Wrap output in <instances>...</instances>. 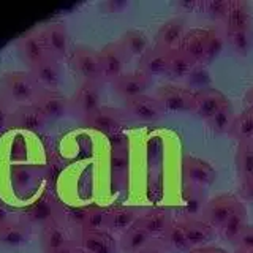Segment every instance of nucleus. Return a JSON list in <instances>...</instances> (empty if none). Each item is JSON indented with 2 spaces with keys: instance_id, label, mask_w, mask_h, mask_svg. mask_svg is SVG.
<instances>
[{
  "instance_id": "obj_1",
  "label": "nucleus",
  "mask_w": 253,
  "mask_h": 253,
  "mask_svg": "<svg viewBox=\"0 0 253 253\" xmlns=\"http://www.w3.org/2000/svg\"><path fill=\"white\" fill-rule=\"evenodd\" d=\"M40 90L42 89L35 83L30 71H8L0 79V93L13 106H22L34 103Z\"/></svg>"
},
{
  "instance_id": "obj_2",
  "label": "nucleus",
  "mask_w": 253,
  "mask_h": 253,
  "mask_svg": "<svg viewBox=\"0 0 253 253\" xmlns=\"http://www.w3.org/2000/svg\"><path fill=\"white\" fill-rule=\"evenodd\" d=\"M155 98L162 103L166 114L192 113L195 92L179 84H165L155 90Z\"/></svg>"
},
{
  "instance_id": "obj_3",
  "label": "nucleus",
  "mask_w": 253,
  "mask_h": 253,
  "mask_svg": "<svg viewBox=\"0 0 253 253\" xmlns=\"http://www.w3.org/2000/svg\"><path fill=\"white\" fill-rule=\"evenodd\" d=\"M71 67L81 83H101L100 55L93 47L76 46L71 52Z\"/></svg>"
},
{
  "instance_id": "obj_4",
  "label": "nucleus",
  "mask_w": 253,
  "mask_h": 253,
  "mask_svg": "<svg viewBox=\"0 0 253 253\" xmlns=\"http://www.w3.org/2000/svg\"><path fill=\"white\" fill-rule=\"evenodd\" d=\"M101 65V83H113L125 73L128 55L119 42L108 43L98 51Z\"/></svg>"
},
{
  "instance_id": "obj_5",
  "label": "nucleus",
  "mask_w": 253,
  "mask_h": 253,
  "mask_svg": "<svg viewBox=\"0 0 253 253\" xmlns=\"http://www.w3.org/2000/svg\"><path fill=\"white\" fill-rule=\"evenodd\" d=\"M182 176L185 185H192L206 190L217 179L215 168L209 163L193 155H185L182 158Z\"/></svg>"
},
{
  "instance_id": "obj_6",
  "label": "nucleus",
  "mask_w": 253,
  "mask_h": 253,
  "mask_svg": "<svg viewBox=\"0 0 253 253\" xmlns=\"http://www.w3.org/2000/svg\"><path fill=\"white\" fill-rule=\"evenodd\" d=\"M101 106V83H81L73 97L70 98V109L84 121Z\"/></svg>"
},
{
  "instance_id": "obj_7",
  "label": "nucleus",
  "mask_w": 253,
  "mask_h": 253,
  "mask_svg": "<svg viewBox=\"0 0 253 253\" xmlns=\"http://www.w3.org/2000/svg\"><path fill=\"white\" fill-rule=\"evenodd\" d=\"M124 111L126 116L134 119V121L146 122V124L160 121L166 114L162 103L155 97H150V95H139V97L125 100Z\"/></svg>"
},
{
  "instance_id": "obj_8",
  "label": "nucleus",
  "mask_w": 253,
  "mask_h": 253,
  "mask_svg": "<svg viewBox=\"0 0 253 253\" xmlns=\"http://www.w3.org/2000/svg\"><path fill=\"white\" fill-rule=\"evenodd\" d=\"M239 203H241L239 198L231 193L217 195L206 203L201 218L208 221V223L215 229H221V226L226 223V220L234 212L236 206Z\"/></svg>"
},
{
  "instance_id": "obj_9",
  "label": "nucleus",
  "mask_w": 253,
  "mask_h": 253,
  "mask_svg": "<svg viewBox=\"0 0 253 253\" xmlns=\"http://www.w3.org/2000/svg\"><path fill=\"white\" fill-rule=\"evenodd\" d=\"M111 84H113L114 92L125 101L139 97V95H147V90L152 87V78L139 70H134L125 71L122 76H119Z\"/></svg>"
},
{
  "instance_id": "obj_10",
  "label": "nucleus",
  "mask_w": 253,
  "mask_h": 253,
  "mask_svg": "<svg viewBox=\"0 0 253 253\" xmlns=\"http://www.w3.org/2000/svg\"><path fill=\"white\" fill-rule=\"evenodd\" d=\"M187 35V21L184 16H176L166 21L155 35V46L166 51H176L182 47Z\"/></svg>"
},
{
  "instance_id": "obj_11",
  "label": "nucleus",
  "mask_w": 253,
  "mask_h": 253,
  "mask_svg": "<svg viewBox=\"0 0 253 253\" xmlns=\"http://www.w3.org/2000/svg\"><path fill=\"white\" fill-rule=\"evenodd\" d=\"M18 51L21 54V59L27 63L29 68L37 65V63H40L47 57H52L49 51H47L42 30L40 32L32 30V32H27V34H24L18 40Z\"/></svg>"
},
{
  "instance_id": "obj_12",
  "label": "nucleus",
  "mask_w": 253,
  "mask_h": 253,
  "mask_svg": "<svg viewBox=\"0 0 253 253\" xmlns=\"http://www.w3.org/2000/svg\"><path fill=\"white\" fill-rule=\"evenodd\" d=\"M83 122L85 126H89V128L95 131L113 136V134L119 133V128L124 125V114L114 108L100 106L95 113L87 116Z\"/></svg>"
},
{
  "instance_id": "obj_13",
  "label": "nucleus",
  "mask_w": 253,
  "mask_h": 253,
  "mask_svg": "<svg viewBox=\"0 0 253 253\" xmlns=\"http://www.w3.org/2000/svg\"><path fill=\"white\" fill-rule=\"evenodd\" d=\"M47 122L49 121L42 113V109L34 105V103H30V105L14 108L10 128L16 131H37L42 130Z\"/></svg>"
},
{
  "instance_id": "obj_14",
  "label": "nucleus",
  "mask_w": 253,
  "mask_h": 253,
  "mask_svg": "<svg viewBox=\"0 0 253 253\" xmlns=\"http://www.w3.org/2000/svg\"><path fill=\"white\" fill-rule=\"evenodd\" d=\"M34 105L42 109V113L46 116L47 121H57V119L65 116L67 111L70 109V98L60 90L42 89L38 92Z\"/></svg>"
},
{
  "instance_id": "obj_15",
  "label": "nucleus",
  "mask_w": 253,
  "mask_h": 253,
  "mask_svg": "<svg viewBox=\"0 0 253 253\" xmlns=\"http://www.w3.org/2000/svg\"><path fill=\"white\" fill-rule=\"evenodd\" d=\"M226 101L229 100L220 90L213 89V87H204V89L195 92V103H193L192 114H196L203 121L208 122Z\"/></svg>"
},
{
  "instance_id": "obj_16",
  "label": "nucleus",
  "mask_w": 253,
  "mask_h": 253,
  "mask_svg": "<svg viewBox=\"0 0 253 253\" xmlns=\"http://www.w3.org/2000/svg\"><path fill=\"white\" fill-rule=\"evenodd\" d=\"M29 71H30V75L34 76L35 83L40 85V89L59 90V85L62 83L60 60L54 57H47L40 63H37V65L30 67Z\"/></svg>"
},
{
  "instance_id": "obj_17",
  "label": "nucleus",
  "mask_w": 253,
  "mask_h": 253,
  "mask_svg": "<svg viewBox=\"0 0 253 253\" xmlns=\"http://www.w3.org/2000/svg\"><path fill=\"white\" fill-rule=\"evenodd\" d=\"M43 38L47 46V51L54 59L62 60L67 57L70 51V37L68 29L63 22H51L49 26H46L43 30Z\"/></svg>"
},
{
  "instance_id": "obj_18",
  "label": "nucleus",
  "mask_w": 253,
  "mask_h": 253,
  "mask_svg": "<svg viewBox=\"0 0 253 253\" xmlns=\"http://www.w3.org/2000/svg\"><path fill=\"white\" fill-rule=\"evenodd\" d=\"M180 225L184 228V233L192 245V249L206 247L209 245L217 236V229L211 226L203 218H182Z\"/></svg>"
},
{
  "instance_id": "obj_19",
  "label": "nucleus",
  "mask_w": 253,
  "mask_h": 253,
  "mask_svg": "<svg viewBox=\"0 0 253 253\" xmlns=\"http://www.w3.org/2000/svg\"><path fill=\"white\" fill-rule=\"evenodd\" d=\"M174 221L172 213L168 209H150L139 213V218L136 221V226L141 229H144L146 233H149L154 237H162V234L169 228V225Z\"/></svg>"
},
{
  "instance_id": "obj_20",
  "label": "nucleus",
  "mask_w": 253,
  "mask_h": 253,
  "mask_svg": "<svg viewBox=\"0 0 253 253\" xmlns=\"http://www.w3.org/2000/svg\"><path fill=\"white\" fill-rule=\"evenodd\" d=\"M172 51H166L162 49L158 46L149 47L147 52L142 55L138 62V70L146 73L150 78H157V76H165L166 70H168V63H169V55Z\"/></svg>"
},
{
  "instance_id": "obj_21",
  "label": "nucleus",
  "mask_w": 253,
  "mask_h": 253,
  "mask_svg": "<svg viewBox=\"0 0 253 253\" xmlns=\"http://www.w3.org/2000/svg\"><path fill=\"white\" fill-rule=\"evenodd\" d=\"M111 180L114 188H125L130 172V149H111Z\"/></svg>"
},
{
  "instance_id": "obj_22",
  "label": "nucleus",
  "mask_w": 253,
  "mask_h": 253,
  "mask_svg": "<svg viewBox=\"0 0 253 253\" xmlns=\"http://www.w3.org/2000/svg\"><path fill=\"white\" fill-rule=\"evenodd\" d=\"M223 26L225 30L253 29V11L249 2H245V0H231Z\"/></svg>"
},
{
  "instance_id": "obj_23",
  "label": "nucleus",
  "mask_w": 253,
  "mask_h": 253,
  "mask_svg": "<svg viewBox=\"0 0 253 253\" xmlns=\"http://www.w3.org/2000/svg\"><path fill=\"white\" fill-rule=\"evenodd\" d=\"M85 253H117V245L109 231H83L81 242Z\"/></svg>"
},
{
  "instance_id": "obj_24",
  "label": "nucleus",
  "mask_w": 253,
  "mask_h": 253,
  "mask_svg": "<svg viewBox=\"0 0 253 253\" xmlns=\"http://www.w3.org/2000/svg\"><path fill=\"white\" fill-rule=\"evenodd\" d=\"M249 226V215H247V209H245L244 203L241 201L236 206L234 212L229 215L226 220V223L221 226L220 229V236L223 237V241L234 244L236 239L242 234V231Z\"/></svg>"
},
{
  "instance_id": "obj_25",
  "label": "nucleus",
  "mask_w": 253,
  "mask_h": 253,
  "mask_svg": "<svg viewBox=\"0 0 253 253\" xmlns=\"http://www.w3.org/2000/svg\"><path fill=\"white\" fill-rule=\"evenodd\" d=\"M198 63L190 57V55L182 49L172 51L169 55V63H168V70H166L165 78H168L169 81H180V79L187 78Z\"/></svg>"
},
{
  "instance_id": "obj_26",
  "label": "nucleus",
  "mask_w": 253,
  "mask_h": 253,
  "mask_svg": "<svg viewBox=\"0 0 253 253\" xmlns=\"http://www.w3.org/2000/svg\"><path fill=\"white\" fill-rule=\"evenodd\" d=\"M139 218V212H136L133 208H126V206H119L109 211V218H108V231L124 234L128 231L131 226L136 225Z\"/></svg>"
},
{
  "instance_id": "obj_27",
  "label": "nucleus",
  "mask_w": 253,
  "mask_h": 253,
  "mask_svg": "<svg viewBox=\"0 0 253 253\" xmlns=\"http://www.w3.org/2000/svg\"><path fill=\"white\" fill-rule=\"evenodd\" d=\"M70 242V237L57 220L51 221L42 228V234H40V245L44 253H52L57 249H60L62 245H65Z\"/></svg>"
},
{
  "instance_id": "obj_28",
  "label": "nucleus",
  "mask_w": 253,
  "mask_h": 253,
  "mask_svg": "<svg viewBox=\"0 0 253 253\" xmlns=\"http://www.w3.org/2000/svg\"><path fill=\"white\" fill-rule=\"evenodd\" d=\"M121 46L124 47V51L128 55V59L133 57H142L147 49H149V38L142 30L138 29H130L122 34V37L117 40Z\"/></svg>"
},
{
  "instance_id": "obj_29",
  "label": "nucleus",
  "mask_w": 253,
  "mask_h": 253,
  "mask_svg": "<svg viewBox=\"0 0 253 253\" xmlns=\"http://www.w3.org/2000/svg\"><path fill=\"white\" fill-rule=\"evenodd\" d=\"M29 239L27 225L24 221L8 220L0 223V245L2 247H19Z\"/></svg>"
},
{
  "instance_id": "obj_30",
  "label": "nucleus",
  "mask_w": 253,
  "mask_h": 253,
  "mask_svg": "<svg viewBox=\"0 0 253 253\" xmlns=\"http://www.w3.org/2000/svg\"><path fill=\"white\" fill-rule=\"evenodd\" d=\"M165 245V249L172 253H185L192 250V245H190L187 236L184 233V228H182L180 221L174 220L169 225V228L162 234V237H158Z\"/></svg>"
},
{
  "instance_id": "obj_31",
  "label": "nucleus",
  "mask_w": 253,
  "mask_h": 253,
  "mask_svg": "<svg viewBox=\"0 0 253 253\" xmlns=\"http://www.w3.org/2000/svg\"><path fill=\"white\" fill-rule=\"evenodd\" d=\"M154 241V237L139 226H131L128 231L121 234L119 239V249L122 253H139L144 247Z\"/></svg>"
},
{
  "instance_id": "obj_32",
  "label": "nucleus",
  "mask_w": 253,
  "mask_h": 253,
  "mask_svg": "<svg viewBox=\"0 0 253 253\" xmlns=\"http://www.w3.org/2000/svg\"><path fill=\"white\" fill-rule=\"evenodd\" d=\"M206 40H208V29H192L187 32L184 43H182V49H184L198 65L204 62Z\"/></svg>"
},
{
  "instance_id": "obj_33",
  "label": "nucleus",
  "mask_w": 253,
  "mask_h": 253,
  "mask_svg": "<svg viewBox=\"0 0 253 253\" xmlns=\"http://www.w3.org/2000/svg\"><path fill=\"white\" fill-rule=\"evenodd\" d=\"M24 215H26V220L29 223L40 225L43 228L51 221H55V203L49 200H37L29 206V209Z\"/></svg>"
},
{
  "instance_id": "obj_34",
  "label": "nucleus",
  "mask_w": 253,
  "mask_h": 253,
  "mask_svg": "<svg viewBox=\"0 0 253 253\" xmlns=\"http://www.w3.org/2000/svg\"><path fill=\"white\" fill-rule=\"evenodd\" d=\"M236 171L241 182L253 177V139L239 142L236 150Z\"/></svg>"
},
{
  "instance_id": "obj_35",
  "label": "nucleus",
  "mask_w": 253,
  "mask_h": 253,
  "mask_svg": "<svg viewBox=\"0 0 253 253\" xmlns=\"http://www.w3.org/2000/svg\"><path fill=\"white\" fill-rule=\"evenodd\" d=\"M225 38L231 51L241 57H247L253 46V29L225 30Z\"/></svg>"
},
{
  "instance_id": "obj_36",
  "label": "nucleus",
  "mask_w": 253,
  "mask_h": 253,
  "mask_svg": "<svg viewBox=\"0 0 253 253\" xmlns=\"http://www.w3.org/2000/svg\"><path fill=\"white\" fill-rule=\"evenodd\" d=\"M228 134L239 142L253 139V106H249L241 114L236 116L234 124Z\"/></svg>"
},
{
  "instance_id": "obj_37",
  "label": "nucleus",
  "mask_w": 253,
  "mask_h": 253,
  "mask_svg": "<svg viewBox=\"0 0 253 253\" xmlns=\"http://www.w3.org/2000/svg\"><path fill=\"white\" fill-rule=\"evenodd\" d=\"M184 201H185V217L184 218H196V215H203L206 208V195L203 188L185 185L184 188Z\"/></svg>"
},
{
  "instance_id": "obj_38",
  "label": "nucleus",
  "mask_w": 253,
  "mask_h": 253,
  "mask_svg": "<svg viewBox=\"0 0 253 253\" xmlns=\"http://www.w3.org/2000/svg\"><path fill=\"white\" fill-rule=\"evenodd\" d=\"M234 119H236L234 108L231 105V101H226L225 105L209 119L208 125L213 133L223 134V133H229V130H231V126L234 124Z\"/></svg>"
},
{
  "instance_id": "obj_39",
  "label": "nucleus",
  "mask_w": 253,
  "mask_h": 253,
  "mask_svg": "<svg viewBox=\"0 0 253 253\" xmlns=\"http://www.w3.org/2000/svg\"><path fill=\"white\" fill-rule=\"evenodd\" d=\"M108 218L109 211L103 208H89L84 211V217L81 221L83 231H108Z\"/></svg>"
},
{
  "instance_id": "obj_40",
  "label": "nucleus",
  "mask_w": 253,
  "mask_h": 253,
  "mask_svg": "<svg viewBox=\"0 0 253 253\" xmlns=\"http://www.w3.org/2000/svg\"><path fill=\"white\" fill-rule=\"evenodd\" d=\"M225 34L217 27L208 29V40H206V55H204V65H209L215 59H218V55L221 54L225 47Z\"/></svg>"
},
{
  "instance_id": "obj_41",
  "label": "nucleus",
  "mask_w": 253,
  "mask_h": 253,
  "mask_svg": "<svg viewBox=\"0 0 253 253\" xmlns=\"http://www.w3.org/2000/svg\"><path fill=\"white\" fill-rule=\"evenodd\" d=\"M229 3H231V0H203V2H200V8L213 22L225 24Z\"/></svg>"
},
{
  "instance_id": "obj_42",
  "label": "nucleus",
  "mask_w": 253,
  "mask_h": 253,
  "mask_svg": "<svg viewBox=\"0 0 253 253\" xmlns=\"http://www.w3.org/2000/svg\"><path fill=\"white\" fill-rule=\"evenodd\" d=\"M236 253H253V225H249L233 244Z\"/></svg>"
},
{
  "instance_id": "obj_43",
  "label": "nucleus",
  "mask_w": 253,
  "mask_h": 253,
  "mask_svg": "<svg viewBox=\"0 0 253 253\" xmlns=\"http://www.w3.org/2000/svg\"><path fill=\"white\" fill-rule=\"evenodd\" d=\"M13 111H14V106L0 93V133H3L10 128Z\"/></svg>"
},
{
  "instance_id": "obj_44",
  "label": "nucleus",
  "mask_w": 253,
  "mask_h": 253,
  "mask_svg": "<svg viewBox=\"0 0 253 253\" xmlns=\"http://www.w3.org/2000/svg\"><path fill=\"white\" fill-rule=\"evenodd\" d=\"M237 196H239L241 201L253 203V177L245 182H241L239 190H237Z\"/></svg>"
},
{
  "instance_id": "obj_45",
  "label": "nucleus",
  "mask_w": 253,
  "mask_h": 253,
  "mask_svg": "<svg viewBox=\"0 0 253 253\" xmlns=\"http://www.w3.org/2000/svg\"><path fill=\"white\" fill-rule=\"evenodd\" d=\"M111 149H130V141L124 133H116L113 136H109Z\"/></svg>"
},
{
  "instance_id": "obj_46",
  "label": "nucleus",
  "mask_w": 253,
  "mask_h": 253,
  "mask_svg": "<svg viewBox=\"0 0 253 253\" xmlns=\"http://www.w3.org/2000/svg\"><path fill=\"white\" fill-rule=\"evenodd\" d=\"M52 253H85V252H84L81 244H76L73 241H70V242H67L65 245H62L60 249H57Z\"/></svg>"
},
{
  "instance_id": "obj_47",
  "label": "nucleus",
  "mask_w": 253,
  "mask_h": 253,
  "mask_svg": "<svg viewBox=\"0 0 253 253\" xmlns=\"http://www.w3.org/2000/svg\"><path fill=\"white\" fill-rule=\"evenodd\" d=\"M139 253H169V252L165 249V245L162 244L160 239H154L147 245V247H144Z\"/></svg>"
},
{
  "instance_id": "obj_48",
  "label": "nucleus",
  "mask_w": 253,
  "mask_h": 253,
  "mask_svg": "<svg viewBox=\"0 0 253 253\" xmlns=\"http://www.w3.org/2000/svg\"><path fill=\"white\" fill-rule=\"evenodd\" d=\"M188 253H228V252L220 247H213V245H206V247L192 249Z\"/></svg>"
},
{
  "instance_id": "obj_49",
  "label": "nucleus",
  "mask_w": 253,
  "mask_h": 253,
  "mask_svg": "<svg viewBox=\"0 0 253 253\" xmlns=\"http://www.w3.org/2000/svg\"><path fill=\"white\" fill-rule=\"evenodd\" d=\"M11 220L10 218V213H8V211L5 209V206L0 203V223H5V221Z\"/></svg>"
},
{
  "instance_id": "obj_50",
  "label": "nucleus",
  "mask_w": 253,
  "mask_h": 253,
  "mask_svg": "<svg viewBox=\"0 0 253 253\" xmlns=\"http://www.w3.org/2000/svg\"><path fill=\"white\" fill-rule=\"evenodd\" d=\"M245 101L249 103V106H253V85L247 90V93H245Z\"/></svg>"
}]
</instances>
